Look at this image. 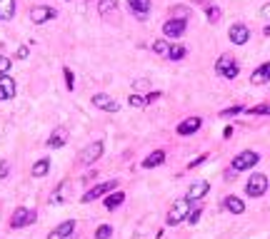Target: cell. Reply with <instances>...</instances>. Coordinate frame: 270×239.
<instances>
[{
	"instance_id": "obj_16",
	"label": "cell",
	"mask_w": 270,
	"mask_h": 239,
	"mask_svg": "<svg viewBox=\"0 0 270 239\" xmlns=\"http://www.w3.org/2000/svg\"><path fill=\"white\" fill-rule=\"evenodd\" d=\"M268 80H270V62H263V65L250 75V82L253 85H265Z\"/></svg>"
},
{
	"instance_id": "obj_11",
	"label": "cell",
	"mask_w": 270,
	"mask_h": 239,
	"mask_svg": "<svg viewBox=\"0 0 270 239\" xmlns=\"http://www.w3.org/2000/svg\"><path fill=\"white\" fill-rule=\"evenodd\" d=\"M210 192V184L205 182V180H198V182H193L190 184V189H188V202H198V200H203L205 194Z\"/></svg>"
},
{
	"instance_id": "obj_28",
	"label": "cell",
	"mask_w": 270,
	"mask_h": 239,
	"mask_svg": "<svg viewBox=\"0 0 270 239\" xmlns=\"http://www.w3.org/2000/svg\"><path fill=\"white\" fill-rule=\"evenodd\" d=\"M63 73H65V85H68V90H73V88H75V75H73V70L65 68Z\"/></svg>"
},
{
	"instance_id": "obj_23",
	"label": "cell",
	"mask_w": 270,
	"mask_h": 239,
	"mask_svg": "<svg viewBox=\"0 0 270 239\" xmlns=\"http://www.w3.org/2000/svg\"><path fill=\"white\" fill-rule=\"evenodd\" d=\"M48 169H50V160H38V162L33 165V177H45Z\"/></svg>"
},
{
	"instance_id": "obj_24",
	"label": "cell",
	"mask_w": 270,
	"mask_h": 239,
	"mask_svg": "<svg viewBox=\"0 0 270 239\" xmlns=\"http://www.w3.org/2000/svg\"><path fill=\"white\" fill-rule=\"evenodd\" d=\"M153 53L168 57V53H170V45H168V40H155V42H153Z\"/></svg>"
},
{
	"instance_id": "obj_25",
	"label": "cell",
	"mask_w": 270,
	"mask_h": 239,
	"mask_svg": "<svg viewBox=\"0 0 270 239\" xmlns=\"http://www.w3.org/2000/svg\"><path fill=\"white\" fill-rule=\"evenodd\" d=\"M205 18H208V23H218L220 20V8L218 5H208L205 8Z\"/></svg>"
},
{
	"instance_id": "obj_20",
	"label": "cell",
	"mask_w": 270,
	"mask_h": 239,
	"mask_svg": "<svg viewBox=\"0 0 270 239\" xmlns=\"http://www.w3.org/2000/svg\"><path fill=\"white\" fill-rule=\"evenodd\" d=\"M65 140H68V132L63 127H58L53 135H50V140H48V147H53V149H58V147H63L65 145Z\"/></svg>"
},
{
	"instance_id": "obj_21",
	"label": "cell",
	"mask_w": 270,
	"mask_h": 239,
	"mask_svg": "<svg viewBox=\"0 0 270 239\" xmlns=\"http://www.w3.org/2000/svg\"><path fill=\"white\" fill-rule=\"evenodd\" d=\"M15 15V0H0V20H10Z\"/></svg>"
},
{
	"instance_id": "obj_10",
	"label": "cell",
	"mask_w": 270,
	"mask_h": 239,
	"mask_svg": "<svg viewBox=\"0 0 270 239\" xmlns=\"http://www.w3.org/2000/svg\"><path fill=\"white\" fill-rule=\"evenodd\" d=\"M55 15H58V13H55V8H50V5H38V8H33V10H30V20H33V23H48V20H53L55 18Z\"/></svg>"
},
{
	"instance_id": "obj_9",
	"label": "cell",
	"mask_w": 270,
	"mask_h": 239,
	"mask_svg": "<svg viewBox=\"0 0 270 239\" xmlns=\"http://www.w3.org/2000/svg\"><path fill=\"white\" fill-rule=\"evenodd\" d=\"M115 187H118L115 180H110V182H103V184H95L90 192H85V194H83V202H93V200H98V197H103V194L113 192Z\"/></svg>"
},
{
	"instance_id": "obj_27",
	"label": "cell",
	"mask_w": 270,
	"mask_h": 239,
	"mask_svg": "<svg viewBox=\"0 0 270 239\" xmlns=\"http://www.w3.org/2000/svg\"><path fill=\"white\" fill-rule=\"evenodd\" d=\"M113 234V229H110V224H100L95 229V239H110Z\"/></svg>"
},
{
	"instance_id": "obj_32",
	"label": "cell",
	"mask_w": 270,
	"mask_h": 239,
	"mask_svg": "<svg viewBox=\"0 0 270 239\" xmlns=\"http://www.w3.org/2000/svg\"><path fill=\"white\" fill-rule=\"evenodd\" d=\"M108 10H115V0H103L100 3V13H108Z\"/></svg>"
},
{
	"instance_id": "obj_3",
	"label": "cell",
	"mask_w": 270,
	"mask_h": 239,
	"mask_svg": "<svg viewBox=\"0 0 270 239\" xmlns=\"http://www.w3.org/2000/svg\"><path fill=\"white\" fill-rule=\"evenodd\" d=\"M215 73L223 75V77H228V80H233V77H238L240 68H238V62H235L230 55H220L218 57V62H215Z\"/></svg>"
},
{
	"instance_id": "obj_17",
	"label": "cell",
	"mask_w": 270,
	"mask_h": 239,
	"mask_svg": "<svg viewBox=\"0 0 270 239\" xmlns=\"http://www.w3.org/2000/svg\"><path fill=\"white\" fill-rule=\"evenodd\" d=\"M0 90L5 95V100L15 97V80H13L10 75H0Z\"/></svg>"
},
{
	"instance_id": "obj_34",
	"label": "cell",
	"mask_w": 270,
	"mask_h": 239,
	"mask_svg": "<svg viewBox=\"0 0 270 239\" xmlns=\"http://www.w3.org/2000/svg\"><path fill=\"white\" fill-rule=\"evenodd\" d=\"M8 172H10L8 162H0V177H8Z\"/></svg>"
},
{
	"instance_id": "obj_4",
	"label": "cell",
	"mask_w": 270,
	"mask_h": 239,
	"mask_svg": "<svg viewBox=\"0 0 270 239\" xmlns=\"http://www.w3.org/2000/svg\"><path fill=\"white\" fill-rule=\"evenodd\" d=\"M188 214H190V202L188 200H178L170 207V212H168V224L175 227V224H180L183 220H188Z\"/></svg>"
},
{
	"instance_id": "obj_31",
	"label": "cell",
	"mask_w": 270,
	"mask_h": 239,
	"mask_svg": "<svg viewBox=\"0 0 270 239\" xmlns=\"http://www.w3.org/2000/svg\"><path fill=\"white\" fill-rule=\"evenodd\" d=\"M10 73V60L5 55H0V75H8Z\"/></svg>"
},
{
	"instance_id": "obj_33",
	"label": "cell",
	"mask_w": 270,
	"mask_h": 239,
	"mask_svg": "<svg viewBox=\"0 0 270 239\" xmlns=\"http://www.w3.org/2000/svg\"><path fill=\"white\" fill-rule=\"evenodd\" d=\"M200 212H203V209H200V207H195L193 212L188 214V222H190V224H198V220H200Z\"/></svg>"
},
{
	"instance_id": "obj_39",
	"label": "cell",
	"mask_w": 270,
	"mask_h": 239,
	"mask_svg": "<svg viewBox=\"0 0 270 239\" xmlns=\"http://www.w3.org/2000/svg\"><path fill=\"white\" fill-rule=\"evenodd\" d=\"M18 57H20V60H23V57H28V48H20V50H18Z\"/></svg>"
},
{
	"instance_id": "obj_15",
	"label": "cell",
	"mask_w": 270,
	"mask_h": 239,
	"mask_svg": "<svg viewBox=\"0 0 270 239\" xmlns=\"http://www.w3.org/2000/svg\"><path fill=\"white\" fill-rule=\"evenodd\" d=\"M200 125H203L200 117H188V120H183V122L178 125V135H193V132L200 129Z\"/></svg>"
},
{
	"instance_id": "obj_37",
	"label": "cell",
	"mask_w": 270,
	"mask_h": 239,
	"mask_svg": "<svg viewBox=\"0 0 270 239\" xmlns=\"http://www.w3.org/2000/svg\"><path fill=\"white\" fill-rule=\"evenodd\" d=\"M203 162H205V155H203V157H198V160H193V162H190V169H193V167H198V165H203Z\"/></svg>"
},
{
	"instance_id": "obj_5",
	"label": "cell",
	"mask_w": 270,
	"mask_h": 239,
	"mask_svg": "<svg viewBox=\"0 0 270 239\" xmlns=\"http://www.w3.org/2000/svg\"><path fill=\"white\" fill-rule=\"evenodd\" d=\"M33 222H35V212L28 209V207H18V209L13 212V217H10V227H13V229H20V227H28V224H33Z\"/></svg>"
},
{
	"instance_id": "obj_18",
	"label": "cell",
	"mask_w": 270,
	"mask_h": 239,
	"mask_svg": "<svg viewBox=\"0 0 270 239\" xmlns=\"http://www.w3.org/2000/svg\"><path fill=\"white\" fill-rule=\"evenodd\" d=\"M223 204H225V209H228V212H233V214H243V212H245V204H243V200H240V197H225V200H223Z\"/></svg>"
},
{
	"instance_id": "obj_40",
	"label": "cell",
	"mask_w": 270,
	"mask_h": 239,
	"mask_svg": "<svg viewBox=\"0 0 270 239\" xmlns=\"http://www.w3.org/2000/svg\"><path fill=\"white\" fill-rule=\"evenodd\" d=\"M0 100H5V95H3V90H0Z\"/></svg>"
},
{
	"instance_id": "obj_22",
	"label": "cell",
	"mask_w": 270,
	"mask_h": 239,
	"mask_svg": "<svg viewBox=\"0 0 270 239\" xmlns=\"http://www.w3.org/2000/svg\"><path fill=\"white\" fill-rule=\"evenodd\" d=\"M123 202H125V194L123 192H113V194L105 197V209H118Z\"/></svg>"
},
{
	"instance_id": "obj_19",
	"label": "cell",
	"mask_w": 270,
	"mask_h": 239,
	"mask_svg": "<svg viewBox=\"0 0 270 239\" xmlns=\"http://www.w3.org/2000/svg\"><path fill=\"white\" fill-rule=\"evenodd\" d=\"M163 162H165V152H163V149H155L153 155H148V157L143 160V167H145V169H153V167L163 165Z\"/></svg>"
},
{
	"instance_id": "obj_7",
	"label": "cell",
	"mask_w": 270,
	"mask_h": 239,
	"mask_svg": "<svg viewBox=\"0 0 270 239\" xmlns=\"http://www.w3.org/2000/svg\"><path fill=\"white\" fill-rule=\"evenodd\" d=\"M103 149H105V147H103V142H93V145H88V147L80 152V157H78V160H80V165H93L95 160H100Z\"/></svg>"
},
{
	"instance_id": "obj_35",
	"label": "cell",
	"mask_w": 270,
	"mask_h": 239,
	"mask_svg": "<svg viewBox=\"0 0 270 239\" xmlns=\"http://www.w3.org/2000/svg\"><path fill=\"white\" fill-rule=\"evenodd\" d=\"M238 112H243V107H228V110H223L220 115H238Z\"/></svg>"
},
{
	"instance_id": "obj_2",
	"label": "cell",
	"mask_w": 270,
	"mask_h": 239,
	"mask_svg": "<svg viewBox=\"0 0 270 239\" xmlns=\"http://www.w3.org/2000/svg\"><path fill=\"white\" fill-rule=\"evenodd\" d=\"M245 192H248V197H263L268 192V177L260 175V172L250 175V180L245 184Z\"/></svg>"
},
{
	"instance_id": "obj_26",
	"label": "cell",
	"mask_w": 270,
	"mask_h": 239,
	"mask_svg": "<svg viewBox=\"0 0 270 239\" xmlns=\"http://www.w3.org/2000/svg\"><path fill=\"white\" fill-rule=\"evenodd\" d=\"M185 53H188V50H185L183 45H170V53H168V57H170V60H183V57H185Z\"/></svg>"
},
{
	"instance_id": "obj_8",
	"label": "cell",
	"mask_w": 270,
	"mask_h": 239,
	"mask_svg": "<svg viewBox=\"0 0 270 239\" xmlns=\"http://www.w3.org/2000/svg\"><path fill=\"white\" fill-rule=\"evenodd\" d=\"M185 28H188V20L170 18L163 25V33H165V37H180V35H185Z\"/></svg>"
},
{
	"instance_id": "obj_13",
	"label": "cell",
	"mask_w": 270,
	"mask_h": 239,
	"mask_svg": "<svg viewBox=\"0 0 270 239\" xmlns=\"http://www.w3.org/2000/svg\"><path fill=\"white\" fill-rule=\"evenodd\" d=\"M73 229H75V222L68 220V222H63L60 227H55V229L48 234V239H68L70 234H73Z\"/></svg>"
},
{
	"instance_id": "obj_36",
	"label": "cell",
	"mask_w": 270,
	"mask_h": 239,
	"mask_svg": "<svg viewBox=\"0 0 270 239\" xmlns=\"http://www.w3.org/2000/svg\"><path fill=\"white\" fill-rule=\"evenodd\" d=\"M158 97H160V92H150V95H148V97H145V102H148V105H150V102H155V100H158Z\"/></svg>"
},
{
	"instance_id": "obj_30",
	"label": "cell",
	"mask_w": 270,
	"mask_h": 239,
	"mask_svg": "<svg viewBox=\"0 0 270 239\" xmlns=\"http://www.w3.org/2000/svg\"><path fill=\"white\" fill-rule=\"evenodd\" d=\"M133 107H145L148 102H145V97H140V95H130V100H128Z\"/></svg>"
},
{
	"instance_id": "obj_1",
	"label": "cell",
	"mask_w": 270,
	"mask_h": 239,
	"mask_svg": "<svg viewBox=\"0 0 270 239\" xmlns=\"http://www.w3.org/2000/svg\"><path fill=\"white\" fill-rule=\"evenodd\" d=\"M258 160H260V155H258V152L245 149V152L235 155V160H233V172H245V169H250V167L258 165Z\"/></svg>"
},
{
	"instance_id": "obj_12",
	"label": "cell",
	"mask_w": 270,
	"mask_h": 239,
	"mask_svg": "<svg viewBox=\"0 0 270 239\" xmlns=\"http://www.w3.org/2000/svg\"><path fill=\"white\" fill-rule=\"evenodd\" d=\"M93 105H95L98 110H105V112H118L120 110V105H118L113 97H108V95H103V92H98L93 95Z\"/></svg>"
},
{
	"instance_id": "obj_6",
	"label": "cell",
	"mask_w": 270,
	"mask_h": 239,
	"mask_svg": "<svg viewBox=\"0 0 270 239\" xmlns=\"http://www.w3.org/2000/svg\"><path fill=\"white\" fill-rule=\"evenodd\" d=\"M228 35H230V42H233V45H245V42L250 40V30H248V25H243V23H235V25H230Z\"/></svg>"
},
{
	"instance_id": "obj_14",
	"label": "cell",
	"mask_w": 270,
	"mask_h": 239,
	"mask_svg": "<svg viewBox=\"0 0 270 239\" xmlns=\"http://www.w3.org/2000/svg\"><path fill=\"white\" fill-rule=\"evenodd\" d=\"M128 8L130 13H135V18H145L150 13V0H128Z\"/></svg>"
},
{
	"instance_id": "obj_38",
	"label": "cell",
	"mask_w": 270,
	"mask_h": 239,
	"mask_svg": "<svg viewBox=\"0 0 270 239\" xmlns=\"http://www.w3.org/2000/svg\"><path fill=\"white\" fill-rule=\"evenodd\" d=\"M260 13H263L265 18H270V3H268V5H263V10H260Z\"/></svg>"
},
{
	"instance_id": "obj_29",
	"label": "cell",
	"mask_w": 270,
	"mask_h": 239,
	"mask_svg": "<svg viewBox=\"0 0 270 239\" xmlns=\"http://www.w3.org/2000/svg\"><path fill=\"white\" fill-rule=\"evenodd\" d=\"M173 18L188 20V8H183V5H175V8H173Z\"/></svg>"
}]
</instances>
